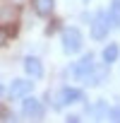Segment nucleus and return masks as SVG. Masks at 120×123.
<instances>
[{"mask_svg":"<svg viewBox=\"0 0 120 123\" xmlns=\"http://www.w3.org/2000/svg\"><path fill=\"white\" fill-rule=\"evenodd\" d=\"M48 99L53 101L55 109H63V106H67V104L82 101V99H84V92L77 89V87H63V89H58L55 94H48Z\"/></svg>","mask_w":120,"mask_h":123,"instance_id":"nucleus-1","label":"nucleus"},{"mask_svg":"<svg viewBox=\"0 0 120 123\" xmlns=\"http://www.w3.org/2000/svg\"><path fill=\"white\" fill-rule=\"evenodd\" d=\"M108 109H110V106H108V101L98 99V101L91 106V111H89V113H91L94 118H106V116H108Z\"/></svg>","mask_w":120,"mask_h":123,"instance_id":"nucleus-11","label":"nucleus"},{"mask_svg":"<svg viewBox=\"0 0 120 123\" xmlns=\"http://www.w3.org/2000/svg\"><path fill=\"white\" fill-rule=\"evenodd\" d=\"M101 58H103V63H106V65H110V63H115V60L120 58V46H118V43H108V46L103 48V53H101Z\"/></svg>","mask_w":120,"mask_h":123,"instance_id":"nucleus-9","label":"nucleus"},{"mask_svg":"<svg viewBox=\"0 0 120 123\" xmlns=\"http://www.w3.org/2000/svg\"><path fill=\"white\" fill-rule=\"evenodd\" d=\"M24 70L29 77H43V63L36 55H27L24 58Z\"/></svg>","mask_w":120,"mask_h":123,"instance_id":"nucleus-7","label":"nucleus"},{"mask_svg":"<svg viewBox=\"0 0 120 123\" xmlns=\"http://www.w3.org/2000/svg\"><path fill=\"white\" fill-rule=\"evenodd\" d=\"M31 7L38 17H50L55 12V0H31Z\"/></svg>","mask_w":120,"mask_h":123,"instance_id":"nucleus-8","label":"nucleus"},{"mask_svg":"<svg viewBox=\"0 0 120 123\" xmlns=\"http://www.w3.org/2000/svg\"><path fill=\"white\" fill-rule=\"evenodd\" d=\"M43 113H46V109H43V104H41L38 99H31V97L22 99V116L38 121V118H43Z\"/></svg>","mask_w":120,"mask_h":123,"instance_id":"nucleus-5","label":"nucleus"},{"mask_svg":"<svg viewBox=\"0 0 120 123\" xmlns=\"http://www.w3.org/2000/svg\"><path fill=\"white\" fill-rule=\"evenodd\" d=\"M94 68H96V58H94V53H87L82 60H77V63L72 65V77H77V80H87V77L91 75Z\"/></svg>","mask_w":120,"mask_h":123,"instance_id":"nucleus-4","label":"nucleus"},{"mask_svg":"<svg viewBox=\"0 0 120 123\" xmlns=\"http://www.w3.org/2000/svg\"><path fill=\"white\" fill-rule=\"evenodd\" d=\"M106 75H108V70H106V68H94V70H91V75L87 77V82H89V85H98L101 80H106Z\"/></svg>","mask_w":120,"mask_h":123,"instance_id":"nucleus-13","label":"nucleus"},{"mask_svg":"<svg viewBox=\"0 0 120 123\" xmlns=\"http://www.w3.org/2000/svg\"><path fill=\"white\" fill-rule=\"evenodd\" d=\"M31 89H34V85H31L29 80H15V82L10 85V97H12V99H24Z\"/></svg>","mask_w":120,"mask_h":123,"instance_id":"nucleus-6","label":"nucleus"},{"mask_svg":"<svg viewBox=\"0 0 120 123\" xmlns=\"http://www.w3.org/2000/svg\"><path fill=\"white\" fill-rule=\"evenodd\" d=\"M84 3H89V0H84Z\"/></svg>","mask_w":120,"mask_h":123,"instance_id":"nucleus-16","label":"nucleus"},{"mask_svg":"<svg viewBox=\"0 0 120 123\" xmlns=\"http://www.w3.org/2000/svg\"><path fill=\"white\" fill-rule=\"evenodd\" d=\"M5 43H7V34H5V31H3V29H0V48H3V46H5Z\"/></svg>","mask_w":120,"mask_h":123,"instance_id":"nucleus-15","label":"nucleus"},{"mask_svg":"<svg viewBox=\"0 0 120 123\" xmlns=\"http://www.w3.org/2000/svg\"><path fill=\"white\" fill-rule=\"evenodd\" d=\"M5 22L17 24V10H15V7H10V5L0 10V24H5Z\"/></svg>","mask_w":120,"mask_h":123,"instance_id":"nucleus-12","label":"nucleus"},{"mask_svg":"<svg viewBox=\"0 0 120 123\" xmlns=\"http://www.w3.org/2000/svg\"><path fill=\"white\" fill-rule=\"evenodd\" d=\"M108 118H110V121H120V106L108 109Z\"/></svg>","mask_w":120,"mask_h":123,"instance_id":"nucleus-14","label":"nucleus"},{"mask_svg":"<svg viewBox=\"0 0 120 123\" xmlns=\"http://www.w3.org/2000/svg\"><path fill=\"white\" fill-rule=\"evenodd\" d=\"M108 19H110V27H120V0H113V3H110Z\"/></svg>","mask_w":120,"mask_h":123,"instance_id":"nucleus-10","label":"nucleus"},{"mask_svg":"<svg viewBox=\"0 0 120 123\" xmlns=\"http://www.w3.org/2000/svg\"><path fill=\"white\" fill-rule=\"evenodd\" d=\"M82 46H84V36H82V31L77 29V27H67V29H63V51L65 53H79L82 51Z\"/></svg>","mask_w":120,"mask_h":123,"instance_id":"nucleus-2","label":"nucleus"},{"mask_svg":"<svg viewBox=\"0 0 120 123\" xmlns=\"http://www.w3.org/2000/svg\"><path fill=\"white\" fill-rule=\"evenodd\" d=\"M108 29H110V19H108V12L98 10L94 17H91V39L94 41H103L108 36Z\"/></svg>","mask_w":120,"mask_h":123,"instance_id":"nucleus-3","label":"nucleus"}]
</instances>
